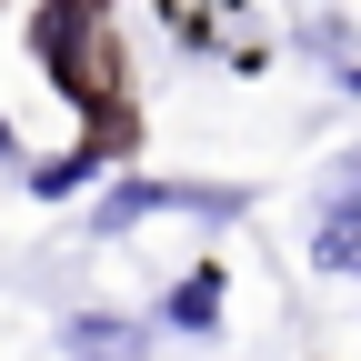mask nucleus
Here are the masks:
<instances>
[{
    "label": "nucleus",
    "instance_id": "nucleus-5",
    "mask_svg": "<svg viewBox=\"0 0 361 361\" xmlns=\"http://www.w3.org/2000/svg\"><path fill=\"white\" fill-rule=\"evenodd\" d=\"M0 151H11V121H0Z\"/></svg>",
    "mask_w": 361,
    "mask_h": 361
},
{
    "label": "nucleus",
    "instance_id": "nucleus-2",
    "mask_svg": "<svg viewBox=\"0 0 361 361\" xmlns=\"http://www.w3.org/2000/svg\"><path fill=\"white\" fill-rule=\"evenodd\" d=\"M311 261H322L331 281H361V201L322 211V231H311Z\"/></svg>",
    "mask_w": 361,
    "mask_h": 361
},
{
    "label": "nucleus",
    "instance_id": "nucleus-4",
    "mask_svg": "<svg viewBox=\"0 0 361 361\" xmlns=\"http://www.w3.org/2000/svg\"><path fill=\"white\" fill-rule=\"evenodd\" d=\"M71 180H90V151H71V161H51V171H40V201H61Z\"/></svg>",
    "mask_w": 361,
    "mask_h": 361
},
{
    "label": "nucleus",
    "instance_id": "nucleus-1",
    "mask_svg": "<svg viewBox=\"0 0 361 361\" xmlns=\"http://www.w3.org/2000/svg\"><path fill=\"white\" fill-rule=\"evenodd\" d=\"M61 351H71V361H151V351H141V322H111V311H71Z\"/></svg>",
    "mask_w": 361,
    "mask_h": 361
},
{
    "label": "nucleus",
    "instance_id": "nucleus-3",
    "mask_svg": "<svg viewBox=\"0 0 361 361\" xmlns=\"http://www.w3.org/2000/svg\"><path fill=\"white\" fill-rule=\"evenodd\" d=\"M211 311H221V271H191V281L171 291V322L180 331H211Z\"/></svg>",
    "mask_w": 361,
    "mask_h": 361
}]
</instances>
